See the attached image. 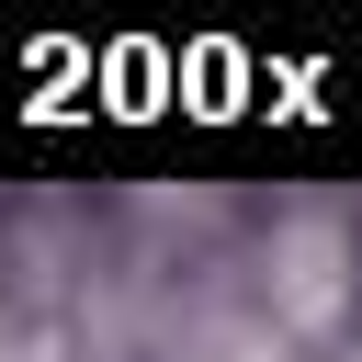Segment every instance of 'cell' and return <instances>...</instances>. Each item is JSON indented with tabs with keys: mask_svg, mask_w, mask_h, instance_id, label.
Wrapping results in <instances>:
<instances>
[{
	"mask_svg": "<svg viewBox=\"0 0 362 362\" xmlns=\"http://www.w3.org/2000/svg\"><path fill=\"white\" fill-rule=\"evenodd\" d=\"M249 294H260L272 339H339V317L362 305V238H351V215H328V204L272 215V238L249 249Z\"/></svg>",
	"mask_w": 362,
	"mask_h": 362,
	"instance_id": "1",
	"label": "cell"
},
{
	"mask_svg": "<svg viewBox=\"0 0 362 362\" xmlns=\"http://www.w3.org/2000/svg\"><path fill=\"white\" fill-rule=\"evenodd\" d=\"M0 362H11V328H0Z\"/></svg>",
	"mask_w": 362,
	"mask_h": 362,
	"instance_id": "2",
	"label": "cell"
}]
</instances>
